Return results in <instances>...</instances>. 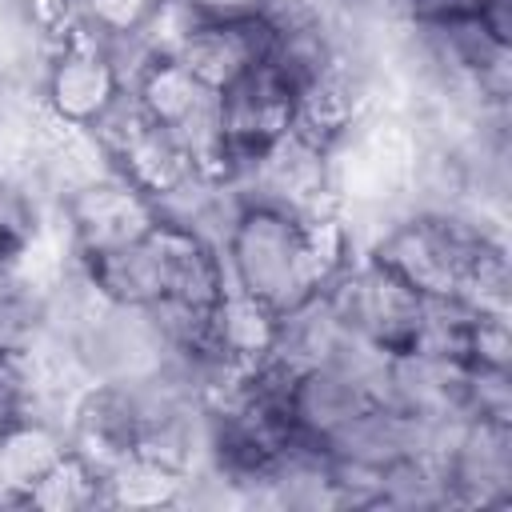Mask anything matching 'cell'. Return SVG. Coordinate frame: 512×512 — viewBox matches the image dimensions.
<instances>
[{
	"mask_svg": "<svg viewBox=\"0 0 512 512\" xmlns=\"http://www.w3.org/2000/svg\"><path fill=\"white\" fill-rule=\"evenodd\" d=\"M28 248H32L28 240H20V236H12V232L0 228V276L12 272V268H20L24 256H28Z\"/></svg>",
	"mask_w": 512,
	"mask_h": 512,
	"instance_id": "obj_23",
	"label": "cell"
},
{
	"mask_svg": "<svg viewBox=\"0 0 512 512\" xmlns=\"http://www.w3.org/2000/svg\"><path fill=\"white\" fill-rule=\"evenodd\" d=\"M160 0H80V28L92 36H128L148 24Z\"/></svg>",
	"mask_w": 512,
	"mask_h": 512,
	"instance_id": "obj_18",
	"label": "cell"
},
{
	"mask_svg": "<svg viewBox=\"0 0 512 512\" xmlns=\"http://www.w3.org/2000/svg\"><path fill=\"white\" fill-rule=\"evenodd\" d=\"M484 0H400L404 24H436L452 16H476Z\"/></svg>",
	"mask_w": 512,
	"mask_h": 512,
	"instance_id": "obj_21",
	"label": "cell"
},
{
	"mask_svg": "<svg viewBox=\"0 0 512 512\" xmlns=\"http://www.w3.org/2000/svg\"><path fill=\"white\" fill-rule=\"evenodd\" d=\"M0 356H4V352H0Z\"/></svg>",
	"mask_w": 512,
	"mask_h": 512,
	"instance_id": "obj_24",
	"label": "cell"
},
{
	"mask_svg": "<svg viewBox=\"0 0 512 512\" xmlns=\"http://www.w3.org/2000/svg\"><path fill=\"white\" fill-rule=\"evenodd\" d=\"M276 340V312L236 288H228L212 316H208V348L228 364H256L272 352Z\"/></svg>",
	"mask_w": 512,
	"mask_h": 512,
	"instance_id": "obj_10",
	"label": "cell"
},
{
	"mask_svg": "<svg viewBox=\"0 0 512 512\" xmlns=\"http://www.w3.org/2000/svg\"><path fill=\"white\" fill-rule=\"evenodd\" d=\"M184 476L144 460L128 456L116 472L104 476V500L108 508H160V504H180Z\"/></svg>",
	"mask_w": 512,
	"mask_h": 512,
	"instance_id": "obj_16",
	"label": "cell"
},
{
	"mask_svg": "<svg viewBox=\"0 0 512 512\" xmlns=\"http://www.w3.org/2000/svg\"><path fill=\"white\" fill-rule=\"evenodd\" d=\"M332 316L348 336H360L384 352H404L416 344L420 320H424V296L408 288L400 276L380 268L368 256L348 260L324 288Z\"/></svg>",
	"mask_w": 512,
	"mask_h": 512,
	"instance_id": "obj_1",
	"label": "cell"
},
{
	"mask_svg": "<svg viewBox=\"0 0 512 512\" xmlns=\"http://www.w3.org/2000/svg\"><path fill=\"white\" fill-rule=\"evenodd\" d=\"M376 508H404V512L452 508L440 464L428 456H408V460H396L392 468H384L380 484H376Z\"/></svg>",
	"mask_w": 512,
	"mask_h": 512,
	"instance_id": "obj_14",
	"label": "cell"
},
{
	"mask_svg": "<svg viewBox=\"0 0 512 512\" xmlns=\"http://www.w3.org/2000/svg\"><path fill=\"white\" fill-rule=\"evenodd\" d=\"M348 332L340 328V320L332 316L328 300L320 292L304 296L300 304L276 312V340H272V356H280L284 364H292L296 372L308 368V364H320L328 360L340 340Z\"/></svg>",
	"mask_w": 512,
	"mask_h": 512,
	"instance_id": "obj_12",
	"label": "cell"
},
{
	"mask_svg": "<svg viewBox=\"0 0 512 512\" xmlns=\"http://www.w3.org/2000/svg\"><path fill=\"white\" fill-rule=\"evenodd\" d=\"M464 416L512 420V372L464 364Z\"/></svg>",
	"mask_w": 512,
	"mask_h": 512,
	"instance_id": "obj_17",
	"label": "cell"
},
{
	"mask_svg": "<svg viewBox=\"0 0 512 512\" xmlns=\"http://www.w3.org/2000/svg\"><path fill=\"white\" fill-rule=\"evenodd\" d=\"M440 472L452 508H508L512 504V420L468 416L440 452Z\"/></svg>",
	"mask_w": 512,
	"mask_h": 512,
	"instance_id": "obj_6",
	"label": "cell"
},
{
	"mask_svg": "<svg viewBox=\"0 0 512 512\" xmlns=\"http://www.w3.org/2000/svg\"><path fill=\"white\" fill-rule=\"evenodd\" d=\"M112 168H116L128 184H136L144 196H152V200L164 196L168 188H176L184 176L196 172L188 148H184L168 128H160V124H152V120L112 156Z\"/></svg>",
	"mask_w": 512,
	"mask_h": 512,
	"instance_id": "obj_11",
	"label": "cell"
},
{
	"mask_svg": "<svg viewBox=\"0 0 512 512\" xmlns=\"http://www.w3.org/2000/svg\"><path fill=\"white\" fill-rule=\"evenodd\" d=\"M216 112H220L228 176L236 180L268 144H276L292 128L296 88L264 60L248 68L240 80H232L224 92H216Z\"/></svg>",
	"mask_w": 512,
	"mask_h": 512,
	"instance_id": "obj_3",
	"label": "cell"
},
{
	"mask_svg": "<svg viewBox=\"0 0 512 512\" xmlns=\"http://www.w3.org/2000/svg\"><path fill=\"white\" fill-rule=\"evenodd\" d=\"M12 8L44 44H60L80 28V0H12Z\"/></svg>",
	"mask_w": 512,
	"mask_h": 512,
	"instance_id": "obj_20",
	"label": "cell"
},
{
	"mask_svg": "<svg viewBox=\"0 0 512 512\" xmlns=\"http://www.w3.org/2000/svg\"><path fill=\"white\" fill-rule=\"evenodd\" d=\"M48 340V280L32 268L0 276V352L28 356Z\"/></svg>",
	"mask_w": 512,
	"mask_h": 512,
	"instance_id": "obj_13",
	"label": "cell"
},
{
	"mask_svg": "<svg viewBox=\"0 0 512 512\" xmlns=\"http://www.w3.org/2000/svg\"><path fill=\"white\" fill-rule=\"evenodd\" d=\"M120 76L100 44V36H92L88 28H76L72 36H64L44 64V80H40V108L68 128H88L100 120V112L120 96Z\"/></svg>",
	"mask_w": 512,
	"mask_h": 512,
	"instance_id": "obj_5",
	"label": "cell"
},
{
	"mask_svg": "<svg viewBox=\"0 0 512 512\" xmlns=\"http://www.w3.org/2000/svg\"><path fill=\"white\" fill-rule=\"evenodd\" d=\"M80 260H84L96 292L108 304L144 308L164 296V252L152 232L132 244H120V248H108L96 256H80Z\"/></svg>",
	"mask_w": 512,
	"mask_h": 512,
	"instance_id": "obj_8",
	"label": "cell"
},
{
	"mask_svg": "<svg viewBox=\"0 0 512 512\" xmlns=\"http://www.w3.org/2000/svg\"><path fill=\"white\" fill-rule=\"evenodd\" d=\"M464 364L512 372V332H508V316H488V312H476V316H472L468 340H464Z\"/></svg>",
	"mask_w": 512,
	"mask_h": 512,
	"instance_id": "obj_19",
	"label": "cell"
},
{
	"mask_svg": "<svg viewBox=\"0 0 512 512\" xmlns=\"http://www.w3.org/2000/svg\"><path fill=\"white\" fill-rule=\"evenodd\" d=\"M204 20H252L264 16L268 0H188Z\"/></svg>",
	"mask_w": 512,
	"mask_h": 512,
	"instance_id": "obj_22",
	"label": "cell"
},
{
	"mask_svg": "<svg viewBox=\"0 0 512 512\" xmlns=\"http://www.w3.org/2000/svg\"><path fill=\"white\" fill-rule=\"evenodd\" d=\"M156 228V204L136 184H128L116 168L72 188L60 200V232L68 252L96 256L120 244H132Z\"/></svg>",
	"mask_w": 512,
	"mask_h": 512,
	"instance_id": "obj_4",
	"label": "cell"
},
{
	"mask_svg": "<svg viewBox=\"0 0 512 512\" xmlns=\"http://www.w3.org/2000/svg\"><path fill=\"white\" fill-rule=\"evenodd\" d=\"M28 508H52V512H80L108 504L104 500V476H96L76 452H64L32 488H28Z\"/></svg>",
	"mask_w": 512,
	"mask_h": 512,
	"instance_id": "obj_15",
	"label": "cell"
},
{
	"mask_svg": "<svg viewBox=\"0 0 512 512\" xmlns=\"http://www.w3.org/2000/svg\"><path fill=\"white\" fill-rule=\"evenodd\" d=\"M276 28L264 16L252 20H200L176 60L212 92H224L232 80H240L248 68L264 64L272 52Z\"/></svg>",
	"mask_w": 512,
	"mask_h": 512,
	"instance_id": "obj_7",
	"label": "cell"
},
{
	"mask_svg": "<svg viewBox=\"0 0 512 512\" xmlns=\"http://www.w3.org/2000/svg\"><path fill=\"white\" fill-rule=\"evenodd\" d=\"M68 452L64 428L28 416L0 432V504H24L28 488Z\"/></svg>",
	"mask_w": 512,
	"mask_h": 512,
	"instance_id": "obj_9",
	"label": "cell"
},
{
	"mask_svg": "<svg viewBox=\"0 0 512 512\" xmlns=\"http://www.w3.org/2000/svg\"><path fill=\"white\" fill-rule=\"evenodd\" d=\"M248 204L280 208L300 220H320L340 212V196L332 184V152L312 136L288 128L276 144H268L240 176Z\"/></svg>",
	"mask_w": 512,
	"mask_h": 512,
	"instance_id": "obj_2",
	"label": "cell"
}]
</instances>
